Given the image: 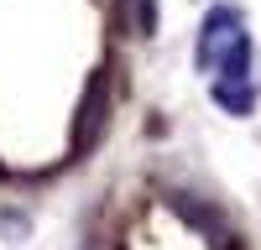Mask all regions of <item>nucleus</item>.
<instances>
[{"instance_id":"1","label":"nucleus","mask_w":261,"mask_h":250,"mask_svg":"<svg viewBox=\"0 0 261 250\" xmlns=\"http://www.w3.org/2000/svg\"><path fill=\"white\" fill-rule=\"evenodd\" d=\"M230 26H235V16H230V11H214V16L204 21V37H199V68H209V63L220 57V42L235 37Z\"/></svg>"},{"instance_id":"2","label":"nucleus","mask_w":261,"mask_h":250,"mask_svg":"<svg viewBox=\"0 0 261 250\" xmlns=\"http://www.w3.org/2000/svg\"><path fill=\"white\" fill-rule=\"evenodd\" d=\"M214 99H220L225 110H235V115H246V110H251V89H246V83H230V78L214 83Z\"/></svg>"}]
</instances>
